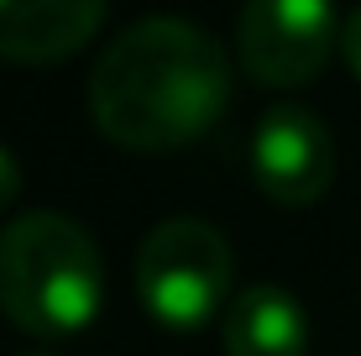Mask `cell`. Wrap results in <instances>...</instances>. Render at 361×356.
Returning <instances> with one entry per match:
<instances>
[{
  "instance_id": "3",
  "label": "cell",
  "mask_w": 361,
  "mask_h": 356,
  "mask_svg": "<svg viewBox=\"0 0 361 356\" xmlns=\"http://www.w3.org/2000/svg\"><path fill=\"white\" fill-rule=\"evenodd\" d=\"M231 241L209 220L173 215L152 226L136 247V299L163 330H204L231 309Z\"/></svg>"
},
{
  "instance_id": "4",
  "label": "cell",
  "mask_w": 361,
  "mask_h": 356,
  "mask_svg": "<svg viewBox=\"0 0 361 356\" xmlns=\"http://www.w3.org/2000/svg\"><path fill=\"white\" fill-rule=\"evenodd\" d=\"M341 27L325 0H252L235 21V53L246 73L272 90H298L325 73L330 53L341 47Z\"/></svg>"
},
{
  "instance_id": "9",
  "label": "cell",
  "mask_w": 361,
  "mask_h": 356,
  "mask_svg": "<svg viewBox=\"0 0 361 356\" xmlns=\"http://www.w3.org/2000/svg\"><path fill=\"white\" fill-rule=\"evenodd\" d=\"M341 58H345V68L361 79V6L345 16V27H341Z\"/></svg>"
},
{
  "instance_id": "7",
  "label": "cell",
  "mask_w": 361,
  "mask_h": 356,
  "mask_svg": "<svg viewBox=\"0 0 361 356\" xmlns=\"http://www.w3.org/2000/svg\"><path fill=\"white\" fill-rule=\"evenodd\" d=\"M226 356H309V314L288 288H241L226 309Z\"/></svg>"
},
{
  "instance_id": "1",
  "label": "cell",
  "mask_w": 361,
  "mask_h": 356,
  "mask_svg": "<svg viewBox=\"0 0 361 356\" xmlns=\"http://www.w3.org/2000/svg\"><path fill=\"white\" fill-rule=\"evenodd\" d=\"M231 53L183 16L121 27L90 68V116L126 152H173L220 126Z\"/></svg>"
},
{
  "instance_id": "6",
  "label": "cell",
  "mask_w": 361,
  "mask_h": 356,
  "mask_svg": "<svg viewBox=\"0 0 361 356\" xmlns=\"http://www.w3.org/2000/svg\"><path fill=\"white\" fill-rule=\"evenodd\" d=\"M105 27L99 0H0V58L58 63Z\"/></svg>"
},
{
  "instance_id": "2",
  "label": "cell",
  "mask_w": 361,
  "mask_h": 356,
  "mask_svg": "<svg viewBox=\"0 0 361 356\" xmlns=\"http://www.w3.org/2000/svg\"><path fill=\"white\" fill-rule=\"evenodd\" d=\"M0 309L37 340L84 336L105 309L94 236L58 210L16 215L0 231Z\"/></svg>"
},
{
  "instance_id": "8",
  "label": "cell",
  "mask_w": 361,
  "mask_h": 356,
  "mask_svg": "<svg viewBox=\"0 0 361 356\" xmlns=\"http://www.w3.org/2000/svg\"><path fill=\"white\" fill-rule=\"evenodd\" d=\"M16 194H21V157L0 142V210H11Z\"/></svg>"
},
{
  "instance_id": "5",
  "label": "cell",
  "mask_w": 361,
  "mask_h": 356,
  "mask_svg": "<svg viewBox=\"0 0 361 356\" xmlns=\"http://www.w3.org/2000/svg\"><path fill=\"white\" fill-rule=\"evenodd\" d=\"M252 178L272 204H314L335 183V137L304 105H272L252 131Z\"/></svg>"
}]
</instances>
